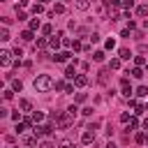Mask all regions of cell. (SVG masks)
Masks as SVG:
<instances>
[{
    "label": "cell",
    "mask_w": 148,
    "mask_h": 148,
    "mask_svg": "<svg viewBox=\"0 0 148 148\" xmlns=\"http://www.w3.org/2000/svg\"><path fill=\"white\" fill-rule=\"evenodd\" d=\"M32 86H35V90H37V92H49V90H53V88H56V81H53L49 74H39V76H35Z\"/></svg>",
    "instance_id": "cell-1"
},
{
    "label": "cell",
    "mask_w": 148,
    "mask_h": 148,
    "mask_svg": "<svg viewBox=\"0 0 148 148\" xmlns=\"http://www.w3.org/2000/svg\"><path fill=\"white\" fill-rule=\"evenodd\" d=\"M72 123H74V116H72L69 111H65V113L60 111V118H58V123H56V125H58L60 130H67V127H69Z\"/></svg>",
    "instance_id": "cell-2"
},
{
    "label": "cell",
    "mask_w": 148,
    "mask_h": 148,
    "mask_svg": "<svg viewBox=\"0 0 148 148\" xmlns=\"http://www.w3.org/2000/svg\"><path fill=\"white\" fill-rule=\"evenodd\" d=\"M53 60H56V62H72V53H69V51H58V53L53 56Z\"/></svg>",
    "instance_id": "cell-3"
},
{
    "label": "cell",
    "mask_w": 148,
    "mask_h": 148,
    "mask_svg": "<svg viewBox=\"0 0 148 148\" xmlns=\"http://www.w3.org/2000/svg\"><path fill=\"white\" fill-rule=\"evenodd\" d=\"M12 51H0V62H2V67H9L12 65Z\"/></svg>",
    "instance_id": "cell-4"
},
{
    "label": "cell",
    "mask_w": 148,
    "mask_h": 148,
    "mask_svg": "<svg viewBox=\"0 0 148 148\" xmlns=\"http://www.w3.org/2000/svg\"><path fill=\"white\" fill-rule=\"evenodd\" d=\"M81 143H86V146L95 143V132H90V127H88V132H83V134H81Z\"/></svg>",
    "instance_id": "cell-5"
},
{
    "label": "cell",
    "mask_w": 148,
    "mask_h": 148,
    "mask_svg": "<svg viewBox=\"0 0 148 148\" xmlns=\"http://www.w3.org/2000/svg\"><path fill=\"white\" fill-rule=\"evenodd\" d=\"M88 7H90V0H74V9H79V12H88Z\"/></svg>",
    "instance_id": "cell-6"
},
{
    "label": "cell",
    "mask_w": 148,
    "mask_h": 148,
    "mask_svg": "<svg viewBox=\"0 0 148 148\" xmlns=\"http://www.w3.org/2000/svg\"><path fill=\"white\" fill-rule=\"evenodd\" d=\"M118 58H120V60H130V58H132V51H130L127 46H120V49H118Z\"/></svg>",
    "instance_id": "cell-7"
},
{
    "label": "cell",
    "mask_w": 148,
    "mask_h": 148,
    "mask_svg": "<svg viewBox=\"0 0 148 148\" xmlns=\"http://www.w3.org/2000/svg\"><path fill=\"white\" fill-rule=\"evenodd\" d=\"M74 86H76V88H86V86H88V76H83V74H76V79H74Z\"/></svg>",
    "instance_id": "cell-8"
},
{
    "label": "cell",
    "mask_w": 148,
    "mask_h": 148,
    "mask_svg": "<svg viewBox=\"0 0 148 148\" xmlns=\"http://www.w3.org/2000/svg\"><path fill=\"white\" fill-rule=\"evenodd\" d=\"M60 37H62V32H56V37H51V39H49V46H51V49H58V46H60V42H62Z\"/></svg>",
    "instance_id": "cell-9"
},
{
    "label": "cell",
    "mask_w": 148,
    "mask_h": 148,
    "mask_svg": "<svg viewBox=\"0 0 148 148\" xmlns=\"http://www.w3.org/2000/svg\"><path fill=\"white\" fill-rule=\"evenodd\" d=\"M18 106H21V111H32V102H30V99H25V97L18 102Z\"/></svg>",
    "instance_id": "cell-10"
},
{
    "label": "cell",
    "mask_w": 148,
    "mask_h": 148,
    "mask_svg": "<svg viewBox=\"0 0 148 148\" xmlns=\"http://www.w3.org/2000/svg\"><path fill=\"white\" fill-rule=\"evenodd\" d=\"M37 28H42V23H39V18H30V21H28V30H32V32H35Z\"/></svg>",
    "instance_id": "cell-11"
},
{
    "label": "cell",
    "mask_w": 148,
    "mask_h": 148,
    "mask_svg": "<svg viewBox=\"0 0 148 148\" xmlns=\"http://www.w3.org/2000/svg\"><path fill=\"white\" fill-rule=\"evenodd\" d=\"M97 81H99V83H106V81H109V72H106V69H99V72H97Z\"/></svg>",
    "instance_id": "cell-12"
},
{
    "label": "cell",
    "mask_w": 148,
    "mask_h": 148,
    "mask_svg": "<svg viewBox=\"0 0 148 148\" xmlns=\"http://www.w3.org/2000/svg\"><path fill=\"white\" fill-rule=\"evenodd\" d=\"M74 67H76V65L72 62V65H69V67L65 69V76H67V79H76V72H74Z\"/></svg>",
    "instance_id": "cell-13"
},
{
    "label": "cell",
    "mask_w": 148,
    "mask_h": 148,
    "mask_svg": "<svg viewBox=\"0 0 148 148\" xmlns=\"http://www.w3.org/2000/svg\"><path fill=\"white\" fill-rule=\"evenodd\" d=\"M136 14H139L141 18H146V16H148V5H139V7H136Z\"/></svg>",
    "instance_id": "cell-14"
},
{
    "label": "cell",
    "mask_w": 148,
    "mask_h": 148,
    "mask_svg": "<svg viewBox=\"0 0 148 148\" xmlns=\"http://www.w3.org/2000/svg\"><path fill=\"white\" fill-rule=\"evenodd\" d=\"M42 12H44V5H42V2H35V5H32V14H35V16H39Z\"/></svg>",
    "instance_id": "cell-15"
},
{
    "label": "cell",
    "mask_w": 148,
    "mask_h": 148,
    "mask_svg": "<svg viewBox=\"0 0 148 148\" xmlns=\"http://www.w3.org/2000/svg\"><path fill=\"white\" fill-rule=\"evenodd\" d=\"M46 44H49V42H46V39H44V37H39V39H37V42H35V51H42V49H44V46H46Z\"/></svg>",
    "instance_id": "cell-16"
},
{
    "label": "cell",
    "mask_w": 148,
    "mask_h": 148,
    "mask_svg": "<svg viewBox=\"0 0 148 148\" xmlns=\"http://www.w3.org/2000/svg\"><path fill=\"white\" fill-rule=\"evenodd\" d=\"M12 88H14L16 92H21V90H23V83H21V79H12Z\"/></svg>",
    "instance_id": "cell-17"
},
{
    "label": "cell",
    "mask_w": 148,
    "mask_h": 148,
    "mask_svg": "<svg viewBox=\"0 0 148 148\" xmlns=\"http://www.w3.org/2000/svg\"><path fill=\"white\" fill-rule=\"evenodd\" d=\"M104 58H106V56H104V51H95V53H92V60H95V62H102Z\"/></svg>",
    "instance_id": "cell-18"
},
{
    "label": "cell",
    "mask_w": 148,
    "mask_h": 148,
    "mask_svg": "<svg viewBox=\"0 0 148 148\" xmlns=\"http://www.w3.org/2000/svg\"><path fill=\"white\" fill-rule=\"evenodd\" d=\"M109 69H120V58H111V62H109Z\"/></svg>",
    "instance_id": "cell-19"
},
{
    "label": "cell",
    "mask_w": 148,
    "mask_h": 148,
    "mask_svg": "<svg viewBox=\"0 0 148 148\" xmlns=\"http://www.w3.org/2000/svg\"><path fill=\"white\" fill-rule=\"evenodd\" d=\"M30 118H32V120H35V125H37V123H42V120H44V113H42V111H35Z\"/></svg>",
    "instance_id": "cell-20"
},
{
    "label": "cell",
    "mask_w": 148,
    "mask_h": 148,
    "mask_svg": "<svg viewBox=\"0 0 148 148\" xmlns=\"http://www.w3.org/2000/svg\"><path fill=\"white\" fill-rule=\"evenodd\" d=\"M130 74H132L134 79H141V76H143V69H141V67H134V69H132Z\"/></svg>",
    "instance_id": "cell-21"
},
{
    "label": "cell",
    "mask_w": 148,
    "mask_h": 148,
    "mask_svg": "<svg viewBox=\"0 0 148 148\" xmlns=\"http://www.w3.org/2000/svg\"><path fill=\"white\" fill-rule=\"evenodd\" d=\"M0 39H2V42L9 39V30H7V28H0Z\"/></svg>",
    "instance_id": "cell-22"
},
{
    "label": "cell",
    "mask_w": 148,
    "mask_h": 148,
    "mask_svg": "<svg viewBox=\"0 0 148 148\" xmlns=\"http://www.w3.org/2000/svg\"><path fill=\"white\" fill-rule=\"evenodd\" d=\"M21 39L30 42V39H32V30H23V32H21Z\"/></svg>",
    "instance_id": "cell-23"
},
{
    "label": "cell",
    "mask_w": 148,
    "mask_h": 148,
    "mask_svg": "<svg viewBox=\"0 0 148 148\" xmlns=\"http://www.w3.org/2000/svg\"><path fill=\"white\" fill-rule=\"evenodd\" d=\"M72 49H74V51H83V44H81L79 39H72Z\"/></svg>",
    "instance_id": "cell-24"
},
{
    "label": "cell",
    "mask_w": 148,
    "mask_h": 148,
    "mask_svg": "<svg viewBox=\"0 0 148 148\" xmlns=\"http://www.w3.org/2000/svg\"><path fill=\"white\" fill-rule=\"evenodd\" d=\"M136 95H139V97H146V95H148V88H146V86H139V88H136Z\"/></svg>",
    "instance_id": "cell-25"
},
{
    "label": "cell",
    "mask_w": 148,
    "mask_h": 148,
    "mask_svg": "<svg viewBox=\"0 0 148 148\" xmlns=\"http://www.w3.org/2000/svg\"><path fill=\"white\" fill-rule=\"evenodd\" d=\"M14 92H16L14 88H7V90L2 92V97H5V99H12V97H14Z\"/></svg>",
    "instance_id": "cell-26"
},
{
    "label": "cell",
    "mask_w": 148,
    "mask_h": 148,
    "mask_svg": "<svg viewBox=\"0 0 148 148\" xmlns=\"http://www.w3.org/2000/svg\"><path fill=\"white\" fill-rule=\"evenodd\" d=\"M23 141H25V146H35V143H37V136L32 134V136H25Z\"/></svg>",
    "instance_id": "cell-27"
},
{
    "label": "cell",
    "mask_w": 148,
    "mask_h": 148,
    "mask_svg": "<svg viewBox=\"0 0 148 148\" xmlns=\"http://www.w3.org/2000/svg\"><path fill=\"white\" fill-rule=\"evenodd\" d=\"M53 12H56V14H62V12H65V5H62V2H56Z\"/></svg>",
    "instance_id": "cell-28"
},
{
    "label": "cell",
    "mask_w": 148,
    "mask_h": 148,
    "mask_svg": "<svg viewBox=\"0 0 148 148\" xmlns=\"http://www.w3.org/2000/svg\"><path fill=\"white\" fill-rule=\"evenodd\" d=\"M16 16H18V21H25V18H28V14H25L23 9H18V7H16Z\"/></svg>",
    "instance_id": "cell-29"
},
{
    "label": "cell",
    "mask_w": 148,
    "mask_h": 148,
    "mask_svg": "<svg viewBox=\"0 0 148 148\" xmlns=\"http://www.w3.org/2000/svg\"><path fill=\"white\" fill-rule=\"evenodd\" d=\"M139 127V120L136 118H130V125H127V130H136Z\"/></svg>",
    "instance_id": "cell-30"
},
{
    "label": "cell",
    "mask_w": 148,
    "mask_h": 148,
    "mask_svg": "<svg viewBox=\"0 0 148 148\" xmlns=\"http://www.w3.org/2000/svg\"><path fill=\"white\" fill-rule=\"evenodd\" d=\"M51 32H53V28H51L49 23H46V25H42V35H51Z\"/></svg>",
    "instance_id": "cell-31"
},
{
    "label": "cell",
    "mask_w": 148,
    "mask_h": 148,
    "mask_svg": "<svg viewBox=\"0 0 148 148\" xmlns=\"http://www.w3.org/2000/svg\"><path fill=\"white\" fill-rule=\"evenodd\" d=\"M56 90H67V83L65 81H56Z\"/></svg>",
    "instance_id": "cell-32"
},
{
    "label": "cell",
    "mask_w": 148,
    "mask_h": 148,
    "mask_svg": "<svg viewBox=\"0 0 148 148\" xmlns=\"http://www.w3.org/2000/svg\"><path fill=\"white\" fill-rule=\"evenodd\" d=\"M134 109H136V111H134V113H136V116H141V113H143V111H146V106H143V104H139V102H136V106H134Z\"/></svg>",
    "instance_id": "cell-33"
},
{
    "label": "cell",
    "mask_w": 148,
    "mask_h": 148,
    "mask_svg": "<svg viewBox=\"0 0 148 148\" xmlns=\"http://www.w3.org/2000/svg\"><path fill=\"white\" fill-rule=\"evenodd\" d=\"M25 127H28L25 123H18V125H16V134H23V132H25Z\"/></svg>",
    "instance_id": "cell-34"
},
{
    "label": "cell",
    "mask_w": 148,
    "mask_h": 148,
    "mask_svg": "<svg viewBox=\"0 0 148 148\" xmlns=\"http://www.w3.org/2000/svg\"><path fill=\"white\" fill-rule=\"evenodd\" d=\"M104 46H106V49H113V46H116V39H113V37H111V39H106V42H104Z\"/></svg>",
    "instance_id": "cell-35"
},
{
    "label": "cell",
    "mask_w": 148,
    "mask_h": 148,
    "mask_svg": "<svg viewBox=\"0 0 148 148\" xmlns=\"http://www.w3.org/2000/svg\"><path fill=\"white\" fill-rule=\"evenodd\" d=\"M134 62H136V67H141V65H146V58H141V56H136V58H134Z\"/></svg>",
    "instance_id": "cell-36"
},
{
    "label": "cell",
    "mask_w": 148,
    "mask_h": 148,
    "mask_svg": "<svg viewBox=\"0 0 148 148\" xmlns=\"http://www.w3.org/2000/svg\"><path fill=\"white\" fill-rule=\"evenodd\" d=\"M136 143H146V134H143V132L136 134Z\"/></svg>",
    "instance_id": "cell-37"
},
{
    "label": "cell",
    "mask_w": 148,
    "mask_h": 148,
    "mask_svg": "<svg viewBox=\"0 0 148 148\" xmlns=\"http://www.w3.org/2000/svg\"><path fill=\"white\" fill-rule=\"evenodd\" d=\"M123 7H125V9H132V7H134V0H125Z\"/></svg>",
    "instance_id": "cell-38"
},
{
    "label": "cell",
    "mask_w": 148,
    "mask_h": 148,
    "mask_svg": "<svg viewBox=\"0 0 148 148\" xmlns=\"http://www.w3.org/2000/svg\"><path fill=\"white\" fill-rule=\"evenodd\" d=\"M12 53H14V56H16V60H21V56H23V51H21V49H18V46H16V49H14V51H12Z\"/></svg>",
    "instance_id": "cell-39"
},
{
    "label": "cell",
    "mask_w": 148,
    "mask_h": 148,
    "mask_svg": "<svg viewBox=\"0 0 148 148\" xmlns=\"http://www.w3.org/2000/svg\"><path fill=\"white\" fill-rule=\"evenodd\" d=\"M67 111H69V113H72V116H74V118H76V113H79V109H76V104H72V106H69V109H67Z\"/></svg>",
    "instance_id": "cell-40"
},
{
    "label": "cell",
    "mask_w": 148,
    "mask_h": 148,
    "mask_svg": "<svg viewBox=\"0 0 148 148\" xmlns=\"http://www.w3.org/2000/svg\"><path fill=\"white\" fill-rule=\"evenodd\" d=\"M39 148H56V146H53L51 141H42V143H39Z\"/></svg>",
    "instance_id": "cell-41"
},
{
    "label": "cell",
    "mask_w": 148,
    "mask_h": 148,
    "mask_svg": "<svg viewBox=\"0 0 148 148\" xmlns=\"http://www.w3.org/2000/svg\"><path fill=\"white\" fill-rule=\"evenodd\" d=\"M90 37V42H99V32H92V35H88Z\"/></svg>",
    "instance_id": "cell-42"
},
{
    "label": "cell",
    "mask_w": 148,
    "mask_h": 148,
    "mask_svg": "<svg viewBox=\"0 0 148 148\" xmlns=\"http://www.w3.org/2000/svg\"><path fill=\"white\" fill-rule=\"evenodd\" d=\"M76 102H86V92H79L76 95Z\"/></svg>",
    "instance_id": "cell-43"
},
{
    "label": "cell",
    "mask_w": 148,
    "mask_h": 148,
    "mask_svg": "<svg viewBox=\"0 0 148 148\" xmlns=\"http://www.w3.org/2000/svg\"><path fill=\"white\" fill-rule=\"evenodd\" d=\"M120 120L123 123H130V113H120Z\"/></svg>",
    "instance_id": "cell-44"
},
{
    "label": "cell",
    "mask_w": 148,
    "mask_h": 148,
    "mask_svg": "<svg viewBox=\"0 0 148 148\" xmlns=\"http://www.w3.org/2000/svg\"><path fill=\"white\" fill-rule=\"evenodd\" d=\"M25 5H28V0H18V5H16V7H25Z\"/></svg>",
    "instance_id": "cell-45"
},
{
    "label": "cell",
    "mask_w": 148,
    "mask_h": 148,
    "mask_svg": "<svg viewBox=\"0 0 148 148\" xmlns=\"http://www.w3.org/2000/svg\"><path fill=\"white\" fill-rule=\"evenodd\" d=\"M104 148H116V143H113V141H109V143H106Z\"/></svg>",
    "instance_id": "cell-46"
},
{
    "label": "cell",
    "mask_w": 148,
    "mask_h": 148,
    "mask_svg": "<svg viewBox=\"0 0 148 148\" xmlns=\"http://www.w3.org/2000/svg\"><path fill=\"white\" fill-rule=\"evenodd\" d=\"M143 130H146V132H148V118H146V120H143Z\"/></svg>",
    "instance_id": "cell-47"
},
{
    "label": "cell",
    "mask_w": 148,
    "mask_h": 148,
    "mask_svg": "<svg viewBox=\"0 0 148 148\" xmlns=\"http://www.w3.org/2000/svg\"><path fill=\"white\" fill-rule=\"evenodd\" d=\"M39 2H42V5H44V2H49V0H39Z\"/></svg>",
    "instance_id": "cell-48"
},
{
    "label": "cell",
    "mask_w": 148,
    "mask_h": 148,
    "mask_svg": "<svg viewBox=\"0 0 148 148\" xmlns=\"http://www.w3.org/2000/svg\"><path fill=\"white\" fill-rule=\"evenodd\" d=\"M146 74H148V65H146Z\"/></svg>",
    "instance_id": "cell-49"
},
{
    "label": "cell",
    "mask_w": 148,
    "mask_h": 148,
    "mask_svg": "<svg viewBox=\"0 0 148 148\" xmlns=\"http://www.w3.org/2000/svg\"><path fill=\"white\" fill-rule=\"evenodd\" d=\"M146 141H148V132H146Z\"/></svg>",
    "instance_id": "cell-50"
}]
</instances>
